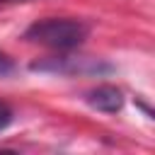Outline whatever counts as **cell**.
<instances>
[{"label":"cell","mask_w":155,"mask_h":155,"mask_svg":"<svg viewBox=\"0 0 155 155\" xmlns=\"http://www.w3.org/2000/svg\"><path fill=\"white\" fill-rule=\"evenodd\" d=\"M90 34L87 22L82 19H73V17H46V19H36L27 27L24 39L53 51H70L78 48Z\"/></svg>","instance_id":"6da1fadb"},{"label":"cell","mask_w":155,"mask_h":155,"mask_svg":"<svg viewBox=\"0 0 155 155\" xmlns=\"http://www.w3.org/2000/svg\"><path fill=\"white\" fill-rule=\"evenodd\" d=\"M34 73H51L65 78H85V75H104L111 73V65L102 58L92 56H48L39 58L29 65Z\"/></svg>","instance_id":"7a4b0ae2"},{"label":"cell","mask_w":155,"mask_h":155,"mask_svg":"<svg viewBox=\"0 0 155 155\" xmlns=\"http://www.w3.org/2000/svg\"><path fill=\"white\" fill-rule=\"evenodd\" d=\"M85 102L97 111L116 114L124 107V92L119 87H114V85H97L94 90L85 92Z\"/></svg>","instance_id":"3957f363"},{"label":"cell","mask_w":155,"mask_h":155,"mask_svg":"<svg viewBox=\"0 0 155 155\" xmlns=\"http://www.w3.org/2000/svg\"><path fill=\"white\" fill-rule=\"evenodd\" d=\"M15 73V63L0 51V78H7V75H12Z\"/></svg>","instance_id":"277c9868"},{"label":"cell","mask_w":155,"mask_h":155,"mask_svg":"<svg viewBox=\"0 0 155 155\" xmlns=\"http://www.w3.org/2000/svg\"><path fill=\"white\" fill-rule=\"evenodd\" d=\"M10 121H12V111L0 104V131H5V128L10 126Z\"/></svg>","instance_id":"5b68a950"},{"label":"cell","mask_w":155,"mask_h":155,"mask_svg":"<svg viewBox=\"0 0 155 155\" xmlns=\"http://www.w3.org/2000/svg\"><path fill=\"white\" fill-rule=\"evenodd\" d=\"M7 2H27V0H0V5H7Z\"/></svg>","instance_id":"8992f818"}]
</instances>
